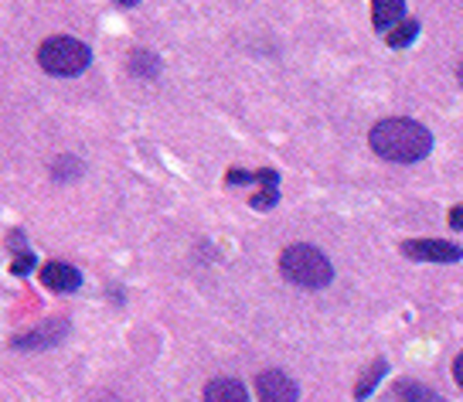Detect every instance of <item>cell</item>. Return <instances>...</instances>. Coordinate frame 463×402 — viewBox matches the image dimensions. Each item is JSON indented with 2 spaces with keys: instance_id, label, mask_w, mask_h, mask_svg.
Segmentation results:
<instances>
[{
  "instance_id": "6da1fadb",
  "label": "cell",
  "mask_w": 463,
  "mask_h": 402,
  "mask_svg": "<svg viewBox=\"0 0 463 402\" xmlns=\"http://www.w3.org/2000/svg\"><path fill=\"white\" fill-rule=\"evenodd\" d=\"M368 144L382 160H395V164H416V160L430 158L433 150V133L422 127L420 120L409 116H392V120H378Z\"/></svg>"
},
{
  "instance_id": "7a4b0ae2",
  "label": "cell",
  "mask_w": 463,
  "mask_h": 402,
  "mask_svg": "<svg viewBox=\"0 0 463 402\" xmlns=\"http://www.w3.org/2000/svg\"><path fill=\"white\" fill-rule=\"evenodd\" d=\"M279 273L287 276L289 283H297V287L320 290L334 280V266L317 245L297 243V245H289V249H283V256H279Z\"/></svg>"
},
{
  "instance_id": "3957f363",
  "label": "cell",
  "mask_w": 463,
  "mask_h": 402,
  "mask_svg": "<svg viewBox=\"0 0 463 402\" xmlns=\"http://www.w3.org/2000/svg\"><path fill=\"white\" fill-rule=\"evenodd\" d=\"M38 65L55 79H72L92 65V52L86 42H79L72 34H55L38 48Z\"/></svg>"
},
{
  "instance_id": "277c9868",
  "label": "cell",
  "mask_w": 463,
  "mask_h": 402,
  "mask_svg": "<svg viewBox=\"0 0 463 402\" xmlns=\"http://www.w3.org/2000/svg\"><path fill=\"white\" fill-rule=\"evenodd\" d=\"M69 334V321L65 317H48V321H42L38 328L24 330V334H17L14 341H11V348H17V351H38V348H55L61 338Z\"/></svg>"
},
{
  "instance_id": "5b68a950",
  "label": "cell",
  "mask_w": 463,
  "mask_h": 402,
  "mask_svg": "<svg viewBox=\"0 0 463 402\" xmlns=\"http://www.w3.org/2000/svg\"><path fill=\"white\" fill-rule=\"evenodd\" d=\"M402 253L420 263H460L463 259L460 245L447 243V239H409L402 243Z\"/></svg>"
},
{
  "instance_id": "8992f818",
  "label": "cell",
  "mask_w": 463,
  "mask_h": 402,
  "mask_svg": "<svg viewBox=\"0 0 463 402\" xmlns=\"http://www.w3.org/2000/svg\"><path fill=\"white\" fill-rule=\"evenodd\" d=\"M256 396L260 402H297V382L279 368H266L256 375Z\"/></svg>"
},
{
  "instance_id": "52a82bcc",
  "label": "cell",
  "mask_w": 463,
  "mask_h": 402,
  "mask_svg": "<svg viewBox=\"0 0 463 402\" xmlns=\"http://www.w3.org/2000/svg\"><path fill=\"white\" fill-rule=\"evenodd\" d=\"M42 283L55 293H75L82 287V273L75 270L72 263H61V259H52L42 266Z\"/></svg>"
},
{
  "instance_id": "ba28073f",
  "label": "cell",
  "mask_w": 463,
  "mask_h": 402,
  "mask_svg": "<svg viewBox=\"0 0 463 402\" xmlns=\"http://www.w3.org/2000/svg\"><path fill=\"white\" fill-rule=\"evenodd\" d=\"M405 21V0H372V24L389 34Z\"/></svg>"
},
{
  "instance_id": "9c48e42d",
  "label": "cell",
  "mask_w": 463,
  "mask_h": 402,
  "mask_svg": "<svg viewBox=\"0 0 463 402\" xmlns=\"http://www.w3.org/2000/svg\"><path fill=\"white\" fill-rule=\"evenodd\" d=\"M204 402H249V392L239 378H212L204 386Z\"/></svg>"
},
{
  "instance_id": "30bf717a",
  "label": "cell",
  "mask_w": 463,
  "mask_h": 402,
  "mask_svg": "<svg viewBox=\"0 0 463 402\" xmlns=\"http://www.w3.org/2000/svg\"><path fill=\"white\" fill-rule=\"evenodd\" d=\"M256 185H262V191L252 198V208H260V212H269L276 201H279V174L273 171V168H262V171H256Z\"/></svg>"
},
{
  "instance_id": "8fae6325",
  "label": "cell",
  "mask_w": 463,
  "mask_h": 402,
  "mask_svg": "<svg viewBox=\"0 0 463 402\" xmlns=\"http://www.w3.org/2000/svg\"><path fill=\"white\" fill-rule=\"evenodd\" d=\"M395 396L405 399V402H447V399H439L433 388L420 386V382H409V378L395 382Z\"/></svg>"
},
{
  "instance_id": "7c38bea8",
  "label": "cell",
  "mask_w": 463,
  "mask_h": 402,
  "mask_svg": "<svg viewBox=\"0 0 463 402\" xmlns=\"http://www.w3.org/2000/svg\"><path fill=\"white\" fill-rule=\"evenodd\" d=\"M130 72L140 75V79H154L160 72V62L154 52H146V48H137L130 55Z\"/></svg>"
},
{
  "instance_id": "4fadbf2b",
  "label": "cell",
  "mask_w": 463,
  "mask_h": 402,
  "mask_svg": "<svg viewBox=\"0 0 463 402\" xmlns=\"http://www.w3.org/2000/svg\"><path fill=\"white\" fill-rule=\"evenodd\" d=\"M416 34H420V21L405 17L402 24H395V28L385 34V42H389V48H405V44L416 42Z\"/></svg>"
},
{
  "instance_id": "5bb4252c",
  "label": "cell",
  "mask_w": 463,
  "mask_h": 402,
  "mask_svg": "<svg viewBox=\"0 0 463 402\" xmlns=\"http://www.w3.org/2000/svg\"><path fill=\"white\" fill-rule=\"evenodd\" d=\"M385 368H389V365H385V359H378L375 365H372V368H368V372L362 375V382L354 386V399H364V396H368V392H372V388L378 386V378L385 375Z\"/></svg>"
},
{
  "instance_id": "9a60e30c",
  "label": "cell",
  "mask_w": 463,
  "mask_h": 402,
  "mask_svg": "<svg viewBox=\"0 0 463 402\" xmlns=\"http://www.w3.org/2000/svg\"><path fill=\"white\" fill-rule=\"evenodd\" d=\"M79 171H82V164H79V160H72L69 154L55 160V177H61V174H65V177H72V174H79Z\"/></svg>"
},
{
  "instance_id": "2e32d148",
  "label": "cell",
  "mask_w": 463,
  "mask_h": 402,
  "mask_svg": "<svg viewBox=\"0 0 463 402\" xmlns=\"http://www.w3.org/2000/svg\"><path fill=\"white\" fill-rule=\"evenodd\" d=\"M31 266H34V259H31L28 253H21V256H17L14 263H11V270H14V273H28Z\"/></svg>"
},
{
  "instance_id": "e0dca14e",
  "label": "cell",
  "mask_w": 463,
  "mask_h": 402,
  "mask_svg": "<svg viewBox=\"0 0 463 402\" xmlns=\"http://www.w3.org/2000/svg\"><path fill=\"white\" fill-rule=\"evenodd\" d=\"M449 225H453V229H457V232L463 229V205H457V208L449 212Z\"/></svg>"
},
{
  "instance_id": "ac0fdd59",
  "label": "cell",
  "mask_w": 463,
  "mask_h": 402,
  "mask_svg": "<svg viewBox=\"0 0 463 402\" xmlns=\"http://www.w3.org/2000/svg\"><path fill=\"white\" fill-rule=\"evenodd\" d=\"M453 378H457V386L463 388V351L457 355V361H453Z\"/></svg>"
},
{
  "instance_id": "d6986e66",
  "label": "cell",
  "mask_w": 463,
  "mask_h": 402,
  "mask_svg": "<svg viewBox=\"0 0 463 402\" xmlns=\"http://www.w3.org/2000/svg\"><path fill=\"white\" fill-rule=\"evenodd\" d=\"M116 4H119V7H137L140 0H116Z\"/></svg>"
},
{
  "instance_id": "ffe728a7",
  "label": "cell",
  "mask_w": 463,
  "mask_h": 402,
  "mask_svg": "<svg viewBox=\"0 0 463 402\" xmlns=\"http://www.w3.org/2000/svg\"><path fill=\"white\" fill-rule=\"evenodd\" d=\"M457 75H460V86H463V62H460V69H457Z\"/></svg>"
}]
</instances>
